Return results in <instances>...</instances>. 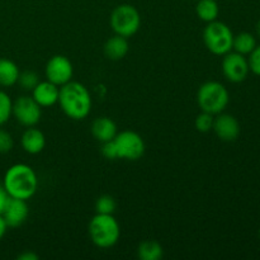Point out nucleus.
<instances>
[{"instance_id": "nucleus-1", "label": "nucleus", "mask_w": 260, "mask_h": 260, "mask_svg": "<svg viewBox=\"0 0 260 260\" xmlns=\"http://www.w3.org/2000/svg\"><path fill=\"white\" fill-rule=\"evenodd\" d=\"M61 109L69 118H86L91 111V96L88 89L78 81H69L60 88L58 102Z\"/></svg>"}, {"instance_id": "nucleus-2", "label": "nucleus", "mask_w": 260, "mask_h": 260, "mask_svg": "<svg viewBox=\"0 0 260 260\" xmlns=\"http://www.w3.org/2000/svg\"><path fill=\"white\" fill-rule=\"evenodd\" d=\"M3 185L9 197L27 201L37 192L38 178L29 165L14 164L5 173Z\"/></svg>"}, {"instance_id": "nucleus-3", "label": "nucleus", "mask_w": 260, "mask_h": 260, "mask_svg": "<svg viewBox=\"0 0 260 260\" xmlns=\"http://www.w3.org/2000/svg\"><path fill=\"white\" fill-rule=\"evenodd\" d=\"M89 235L98 248H112L121 236V229L113 215L96 213L89 223Z\"/></svg>"}, {"instance_id": "nucleus-4", "label": "nucleus", "mask_w": 260, "mask_h": 260, "mask_svg": "<svg viewBox=\"0 0 260 260\" xmlns=\"http://www.w3.org/2000/svg\"><path fill=\"white\" fill-rule=\"evenodd\" d=\"M230 95L225 85L218 81H207L198 89L197 102L203 112L211 114L222 113L228 107Z\"/></svg>"}, {"instance_id": "nucleus-5", "label": "nucleus", "mask_w": 260, "mask_h": 260, "mask_svg": "<svg viewBox=\"0 0 260 260\" xmlns=\"http://www.w3.org/2000/svg\"><path fill=\"white\" fill-rule=\"evenodd\" d=\"M203 41L210 52L223 56L233 50L234 33L228 24L213 20L208 23L203 30Z\"/></svg>"}, {"instance_id": "nucleus-6", "label": "nucleus", "mask_w": 260, "mask_h": 260, "mask_svg": "<svg viewBox=\"0 0 260 260\" xmlns=\"http://www.w3.org/2000/svg\"><path fill=\"white\" fill-rule=\"evenodd\" d=\"M111 25L114 33L122 37L136 35L141 25L139 10L129 4L118 5L111 14Z\"/></svg>"}, {"instance_id": "nucleus-7", "label": "nucleus", "mask_w": 260, "mask_h": 260, "mask_svg": "<svg viewBox=\"0 0 260 260\" xmlns=\"http://www.w3.org/2000/svg\"><path fill=\"white\" fill-rule=\"evenodd\" d=\"M114 144L117 146L118 159L139 160L145 152V142L137 132L122 131L114 137Z\"/></svg>"}, {"instance_id": "nucleus-8", "label": "nucleus", "mask_w": 260, "mask_h": 260, "mask_svg": "<svg viewBox=\"0 0 260 260\" xmlns=\"http://www.w3.org/2000/svg\"><path fill=\"white\" fill-rule=\"evenodd\" d=\"M42 107L33 99V96L23 95L13 102V116L22 126L35 127L42 116Z\"/></svg>"}, {"instance_id": "nucleus-9", "label": "nucleus", "mask_w": 260, "mask_h": 260, "mask_svg": "<svg viewBox=\"0 0 260 260\" xmlns=\"http://www.w3.org/2000/svg\"><path fill=\"white\" fill-rule=\"evenodd\" d=\"M45 74L48 81L56 84L57 86H62L73 79V63L66 56H52L46 65Z\"/></svg>"}, {"instance_id": "nucleus-10", "label": "nucleus", "mask_w": 260, "mask_h": 260, "mask_svg": "<svg viewBox=\"0 0 260 260\" xmlns=\"http://www.w3.org/2000/svg\"><path fill=\"white\" fill-rule=\"evenodd\" d=\"M222 60V73L225 78L231 83H241L249 75L248 58L238 52H228L223 55Z\"/></svg>"}, {"instance_id": "nucleus-11", "label": "nucleus", "mask_w": 260, "mask_h": 260, "mask_svg": "<svg viewBox=\"0 0 260 260\" xmlns=\"http://www.w3.org/2000/svg\"><path fill=\"white\" fill-rule=\"evenodd\" d=\"M28 215H29V208H28L27 202L24 200L13 197L8 198L4 210L2 212L8 228H19L25 222Z\"/></svg>"}, {"instance_id": "nucleus-12", "label": "nucleus", "mask_w": 260, "mask_h": 260, "mask_svg": "<svg viewBox=\"0 0 260 260\" xmlns=\"http://www.w3.org/2000/svg\"><path fill=\"white\" fill-rule=\"evenodd\" d=\"M212 129L215 131L216 136L220 140L226 142L235 141L240 136V123L238 119L231 114L218 113L213 121Z\"/></svg>"}, {"instance_id": "nucleus-13", "label": "nucleus", "mask_w": 260, "mask_h": 260, "mask_svg": "<svg viewBox=\"0 0 260 260\" xmlns=\"http://www.w3.org/2000/svg\"><path fill=\"white\" fill-rule=\"evenodd\" d=\"M60 89L51 81H40L32 90V96L41 107H52L58 102Z\"/></svg>"}, {"instance_id": "nucleus-14", "label": "nucleus", "mask_w": 260, "mask_h": 260, "mask_svg": "<svg viewBox=\"0 0 260 260\" xmlns=\"http://www.w3.org/2000/svg\"><path fill=\"white\" fill-rule=\"evenodd\" d=\"M23 150L30 155L40 154L46 146V137L42 131L35 127H28L22 135L20 139Z\"/></svg>"}, {"instance_id": "nucleus-15", "label": "nucleus", "mask_w": 260, "mask_h": 260, "mask_svg": "<svg viewBox=\"0 0 260 260\" xmlns=\"http://www.w3.org/2000/svg\"><path fill=\"white\" fill-rule=\"evenodd\" d=\"M91 134L94 139L103 144V142L113 140L118 132H117V126L113 119L109 117H99L91 124Z\"/></svg>"}, {"instance_id": "nucleus-16", "label": "nucleus", "mask_w": 260, "mask_h": 260, "mask_svg": "<svg viewBox=\"0 0 260 260\" xmlns=\"http://www.w3.org/2000/svg\"><path fill=\"white\" fill-rule=\"evenodd\" d=\"M128 50L129 45L127 38L118 35L109 38L106 42V45H104V55H106L109 60L113 61L122 60V58L128 53Z\"/></svg>"}, {"instance_id": "nucleus-17", "label": "nucleus", "mask_w": 260, "mask_h": 260, "mask_svg": "<svg viewBox=\"0 0 260 260\" xmlns=\"http://www.w3.org/2000/svg\"><path fill=\"white\" fill-rule=\"evenodd\" d=\"M19 69L8 58H0V86H12L18 83Z\"/></svg>"}, {"instance_id": "nucleus-18", "label": "nucleus", "mask_w": 260, "mask_h": 260, "mask_svg": "<svg viewBox=\"0 0 260 260\" xmlns=\"http://www.w3.org/2000/svg\"><path fill=\"white\" fill-rule=\"evenodd\" d=\"M196 13L201 20L210 23L213 20H217L218 14H220V8H218L216 0H198Z\"/></svg>"}, {"instance_id": "nucleus-19", "label": "nucleus", "mask_w": 260, "mask_h": 260, "mask_svg": "<svg viewBox=\"0 0 260 260\" xmlns=\"http://www.w3.org/2000/svg\"><path fill=\"white\" fill-rule=\"evenodd\" d=\"M255 47H256V38L254 37V35H251V33L241 32L239 33V35L234 36L233 50H235V52L246 56V55H250Z\"/></svg>"}, {"instance_id": "nucleus-20", "label": "nucleus", "mask_w": 260, "mask_h": 260, "mask_svg": "<svg viewBox=\"0 0 260 260\" xmlns=\"http://www.w3.org/2000/svg\"><path fill=\"white\" fill-rule=\"evenodd\" d=\"M137 255L142 260H160L164 255V250L157 241L145 240L140 244Z\"/></svg>"}, {"instance_id": "nucleus-21", "label": "nucleus", "mask_w": 260, "mask_h": 260, "mask_svg": "<svg viewBox=\"0 0 260 260\" xmlns=\"http://www.w3.org/2000/svg\"><path fill=\"white\" fill-rule=\"evenodd\" d=\"M117 208L116 200L112 196L104 194L96 200L95 211L96 213H103V215H113Z\"/></svg>"}, {"instance_id": "nucleus-22", "label": "nucleus", "mask_w": 260, "mask_h": 260, "mask_svg": "<svg viewBox=\"0 0 260 260\" xmlns=\"http://www.w3.org/2000/svg\"><path fill=\"white\" fill-rule=\"evenodd\" d=\"M13 113V101L5 91L0 90V127L9 121Z\"/></svg>"}, {"instance_id": "nucleus-23", "label": "nucleus", "mask_w": 260, "mask_h": 260, "mask_svg": "<svg viewBox=\"0 0 260 260\" xmlns=\"http://www.w3.org/2000/svg\"><path fill=\"white\" fill-rule=\"evenodd\" d=\"M18 83L20 84L24 90L32 91L36 88L38 83H40V76L37 73L32 70H25L23 73L19 74V78H18Z\"/></svg>"}, {"instance_id": "nucleus-24", "label": "nucleus", "mask_w": 260, "mask_h": 260, "mask_svg": "<svg viewBox=\"0 0 260 260\" xmlns=\"http://www.w3.org/2000/svg\"><path fill=\"white\" fill-rule=\"evenodd\" d=\"M213 121H215L213 114L202 111V113L198 114L197 118H196V128H197V131L202 132V134L210 132L213 127Z\"/></svg>"}, {"instance_id": "nucleus-25", "label": "nucleus", "mask_w": 260, "mask_h": 260, "mask_svg": "<svg viewBox=\"0 0 260 260\" xmlns=\"http://www.w3.org/2000/svg\"><path fill=\"white\" fill-rule=\"evenodd\" d=\"M248 62L251 73L260 76V46L256 45V47L254 48L253 52L249 55Z\"/></svg>"}, {"instance_id": "nucleus-26", "label": "nucleus", "mask_w": 260, "mask_h": 260, "mask_svg": "<svg viewBox=\"0 0 260 260\" xmlns=\"http://www.w3.org/2000/svg\"><path fill=\"white\" fill-rule=\"evenodd\" d=\"M13 137L9 132H7L5 129L0 128V154H7L10 150L13 149Z\"/></svg>"}, {"instance_id": "nucleus-27", "label": "nucleus", "mask_w": 260, "mask_h": 260, "mask_svg": "<svg viewBox=\"0 0 260 260\" xmlns=\"http://www.w3.org/2000/svg\"><path fill=\"white\" fill-rule=\"evenodd\" d=\"M102 154H103V156L106 157V159H118V152H117V146L116 144H114V140L103 142V145H102Z\"/></svg>"}, {"instance_id": "nucleus-28", "label": "nucleus", "mask_w": 260, "mask_h": 260, "mask_svg": "<svg viewBox=\"0 0 260 260\" xmlns=\"http://www.w3.org/2000/svg\"><path fill=\"white\" fill-rule=\"evenodd\" d=\"M8 198H9V196H8V193H7V190H5L4 185L0 184V215H2L3 210H4L5 203H7Z\"/></svg>"}, {"instance_id": "nucleus-29", "label": "nucleus", "mask_w": 260, "mask_h": 260, "mask_svg": "<svg viewBox=\"0 0 260 260\" xmlns=\"http://www.w3.org/2000/svg\"><path fill=\"white\" fill-rule=\"evenodd\" d=\"M18 259L19 260H38L40 259V256H38L37 254L32 253V251H25V253L20 254V255L18 256Z\"/></svg>"}, {"instance_id": "nucleus-30", "label": "nucleus", "mask_w": 260, "mask_h": 260, "mask_svg": "<svg viewBox=\"0 0 260 260\" xmlns=\"http://www.w3.org/2000/svg\"><path fill=\"white\" fill-rule=\"evenodd\" d=\"M8 230V225L7 222L4 221V218H3V216L0 215V240H2L3 238H4L5 233H7Z\"/></svg>"}, {"instance_id": "nucleus-31", "label": "nucleus", "mask_w": 260, "mask_h": 260, "mask_svg": "<svg viewBox=\"0 0 260 260\" xmlns=\"http://www.w3.org/2000/svg\"><path fill=\"white\" fill-rule=\"evenodd\" d=\"M255 29H256V35H258V37L260 38V19L258 20V23H256Z\"/></svg>"}, {"instance_id": "nucleus-32", "label": "nucleus", "mask_w": 260, "mask_h": 260, "mask_svg": "<svg viewBox=\"0 0 260 260\" xmlns=\"http://www.w3.org/2000/svg\"><path fill=\"white\" fill-rule=\"evenodd\" d=\"M259 236H260V229H259Z\"/></svg>"}, {"instance_id": "nucleus-33", "label": "nucleus", "mask_w": 260, "mask_h": 260, "mask_svg": "<svg viewBox=\"0 0 260 260\" xmlns=\"http://www.w3.org/2000/svg\"><path fill=\"white\" fill-rule=\"evenodd\" d=\"M197 2H198V0H197Z\"/></svg>"}]
</instances>
